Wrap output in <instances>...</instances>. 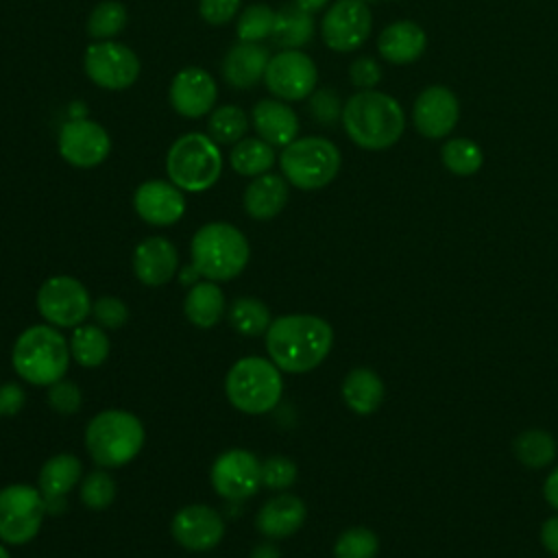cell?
I'll return each mask as SVG.
<instances>
[{
	"mask_svg": "<svg viewBox=\"0 0 558 558\" xmlns=\"http://www.w3.org/2000/svg\"><path fill=\"white\" fill-rule=\"evenodd\" d=\"M333 344L331 325L312 314H288L270 323L266 331L268 357L286 373L316 368Z\"/></svg>",
	"mask_w": 558,
	"mask_h": 558,
	"instance_id": "obj_1",
	"label": "cell"
},
{
	"mask_svg": "<svg viewBox=\"0 0 558 558\" xmlns=\"http://www.w3.org/2000/svg\"><path fill=\"white\" fill-rule=\"evenodd\" d=\"M342 126L353 144L366 150H384L401 140L405 116L401 105L377 89L353 94L342 107Z\"/></svg>",
	"mask_w": 558,
	"mask_h": 558,
	"instance_id": "obj_2",
	"label": "cell"
},
{
	"mask_svg": "<svg viewBox=\"0 0 558 558\" xmlns=\"http://www.w3.org/2000/svg\"><path fill=\"white\" fill-rule=\"evenodd\" d=\"M192 266L209 281H229L248 264V240L229 222L203 225L190 244Z\"/></svg>",
	"mask_w": 558,
	"mask_h": 558,
	"instance_id": "obj_3",
	"label": "cell"
},
{
	"mask_svg": "<svg viewBox=\"0 0 558 558\" xmlns=\"http://www.w3.org/2000/svg\"><path fill=\"white\" fill-rule=\"evenodd\" d=\"M70 344L50 325H33L24 329L13 344V368L33 386H52L70 364Z\"/></svg>",
	"mask_w": 558,
	"mask_h": 558,
	"instance_id": "obj_4",
	"label": "cell"
},
{
	"mask_svg": "<svg viewBox=\"0 0 558 558\" xmlns=\"http://www.w3.org/2000/svg\"><path fill=\"white\" fill-rule=\"evenodd\" d=\"M144 445L140 418L126 410H102L85 429V447L92 460L105 469H118L131 462Z\"/></svg>",
	"mask_w": 558,
	"mask_h": 558,
	"instance_id": "obj_5",
	"label": "cell"
},
{
	"mask_svg": "<svg viewBox=\"0 0 558 558\" xmlns=\"http://www.w3.org/2000/svg\"><path fill=\"white\" fill-rule=\"evenodd\" d=\"M225 392L235 410L244 414H266L279 403L283 379L272 360L246 355L229 368Z\"/></svg>",
	"mask_w": 558,
	"mask_h": 558,
	"instance_id": "obj_6",
	"label": "cell"
},
{
	"mask_svg": "<svg viewBox=\"0 0 558 558\" xmlns=\"http://www.w3.org/2000/svg\"><path fill=\"white\" fill-rule=\"evenodd\" d=\"M166 172L183 192L209 190L222 172L218 144L203 133H185L177 137L166 155Z\"/></svg>",
	"mask_w": 558,
	"mask_h": 558,
	"instance_id": "obj_7",
	"label": "cell"
},
{
	"mask_svg": "<svg viewBox=\"0 0 558 558\" xmlns=\"http://www.w3.org/2000/svg\"><path fill=\"white\" fill-rule=\"evenodd\" d=\"M281 174L299 190H320L340 170V150L325 137H296L279 155Z\"/></svg>",
	"mask_w": 558,
	"mask_h": 558,
	"instance_id": "obj_8",
	"label": "cell"
},
{
	"mask_svg": "<svg viewBox=\"0 0 558 558\" xmlns=\"http://www.w3.org/2000/svg\"><path fill=\"white\" fill-rule=\"evenodd\" d=\"M48 512L46 497L28 484H11L0 490V541L24 545L37 536Z\"/></svg>",
	"mask_w": 558,
	"mask_h": 558,
	"instance_id": "obj_9",
	"label": "cell"
},
{
	"mask_svg": "<svg viewBox=\"0 0 558 558\" xmlns=\"http://www.w3.org/2000/svg\"><path fill=\"white\" fill-rule=\"evenodd\" d=\"M37 310L54 327H78L92 314V299L78 279L57 275L41 283Z\"/></svg>",
	"mask_w": 558,
	"mask_h": 558,
	"instance_id": "obj_10",
	"label": "cell"
},
{
	"mask_svg": "<svg viewBox=\"0 0 558 558\" xmlns=\"http://www.w3.org/2000/svg\"><path fill=\"white\" fill-rule=\"evenodd\" d=\"M85 72L102 89H126L140 76L137 54L113 39L96 41L85 50Z\"/></svg>",
	"mask_w": 558,
	"mask_h": 558,
	"instance_id": "obj_11",
	"label": "cell"
},
{
	"mask_svg": "<svg viewBox=\"0 0 558 558\" xmlns=\"http://www.w3.org/2000/svg\"><path fill=\"white\" fill-rule=\"evenodd\" d=\"M371 28V9L362 0H336L320 22L323 41L336 52L357 50L368 39Z\"/></svg>",
	"mask_w": 558,
	"mask_h": 558,
	"instance_id": "obj_12",
	"label": "cell"
},
{
	"mask_svg": "<svg viewBox=\"0 0 558 558\" xmlns=\"http://www.w3.org/2000/svg\"><path fill=\"white\" fill-rule=\"evenodd\" d=\"M318 81V70L314 61L301 50H281L270 57L264 83L270 94L281 100H303L307 98Z\"/></svg>",
	"mask_w": 558,
	"mask_h": 558,
	"instance_id": "obj_13",
	"label": "cell"
},
{
	"mask_svg": "<svg viewBox=\"0 0 558 558\" xmlns=\"http://www.w3.org/2000/svg\"><path fill=\"white\" fill-rule=\"evenodd\" d=\"M209 480L220 497L240 501L262 486V462L246 449H229L214 460Z\"/></svg>",
	"mask_w": 558,
	"mask_h": 558,
	"instance_id": "obj_14",
	"label": "cell"
},
{
	"mask_svg": "<svg viewBox=\"0 0 558 558\" xmlns=\"http://www.w3.org/2000/svg\"><path fill=\"white\" fill-rule=\"evenodd\" d=\"M109 133L94 120L72 118L59 131V153L76 168H94L109 157Z\"/></svg>",
	"mask_w": 558,
	"mask_h": 558,
	"instance_id": "obj_15",
	"label": "cell"
},
{
	"mask_svg": "<svg viewBox=\"0 0 558 558\" xmlns=\"http://www.w3.org/2000/svg\"><path fill=\"white\" fill-rule=\"evenodd\" d=\"M460 105L456 94L445 85L425 87L412 105L414 129L427 140L447 137L458 124Z\"/></svg>",
	"mask_w": 558,
	"mask_h": 558,
	"instance_id": "obj_16",
	"label": "cell"
},
{
	"mask_svg": "<svg viewBox=\"0 0 558 558\" xmlns=\"http://www.w3.org/2000/svg\"><path fill=\"white\" fill-rule=\"evenodd\" d=\"M170 530L181 547L190 551H207L222 541L225 521L211 506L192 504L174 514Z\"/></svg>",
	"mask_w": 558,
	"mask_h": 558,
	"instance_id": "obj_17",
	"label": "cell"
},
{
	"mask_svg": "<svg viewBox=\"0 0 558 558\" xmlns=\"http://www.w3.org/2000/svg\"><path fill=\"white\" fill-rule=\"evenodd\" d=\"M218 85L214 76L196 65L183 68L170 83V105L183 118H201L214 109Z\"/></svg>",
	"mask_w": 558,
	"mask_h": 558,
	"instance_id": "obj_18",
	"label": "cell"
},
{
	"mask_svg": "<svg viewBox=\"0 0 558 558\" xmlns=\"http://www.w3.org/2000/svg\"><path fill=\"white\" fill-rule=\"evenodd\" d=\"M133 207L137 216L153 227L174 225L185 214L183 190L172 181H144L133 194Z\"/></svg>",
	"mask_w": 558,
	"mask_h": 558,
	"instance_id": "obj_19",
	"label": "cell"
},
{
	"mask_svg": "<svg viewBox=\"0 0 558 558\" xmlns=\"http://www.w3.org/2000/svg\"><path fill=\"white\" fill-rule=\"evenodd\" d=\"M179 270L174 244L161 235L142 240L133 253V272L144 286H163Z\"/></svg>",
	"mask_w": 558,
	"mask_h": 558,
	"instance_id": "obj_20",
	"label": "cell"
},
{
	"mask_svg": "<svg viewBox=\"0 0 558 558\" xmlns=\"http://www.w3.org/2000/svg\"><path fill=\"white\" fill-rule=\"evenodd\" d=\"M270 54L268 48L255 41H240L229 48L222 61V78L235 89H248L264 78Z\"/></svg>",
	"mask_w": 558,
	"mask_h": 558,
	"instance_id": "obj_21",
	"label": "cell"
},
{
	"mask_svg": "<svg viewBox=\"0 0 558 558\" xmlns=\"http://www.w3.org/2000/svg\"><path fill=\"white\" fill-rule=\"evenodd\" d=\"M253 129L257 137L268 142L270 146L286 148L290 142L296 140L299 133V118L281 100H259L253 109Z\"/></svg>",
	"mask_w": 558,
	"mask_h": 558,
	"instance_id": "obj_22",
	"label": "cell"
},
{
	"mask_svg": "<svg viewBox=\"0 0 558 558\" xmlns=\"http://www.w3.org/2000/svg\"><path fill=\"white\" fill-rule=\"evenodd\" d=\"M305 517L307 508L296 495H277L259 508L255 525L268 538H288L305 523Z\"/></svg>",
	"mask_w": 558,
	"mask_h": 558,
	"instance_id": "obj_23",
	"label": "cell"
},
{
	"mask_svg": "<svg viewBox=\"0 0 558 558\" xmlns=\"http://www.w3.org/2000/svg\"><path fill=\"white\" fill-rule=\"evenodd\" d=\"M425 46H427L425 31L410 20H401V22L386 26L377 37L379 54L386 61L397 63V65L416 61L423 54Z\"/></svg>",
	"mask_w": 558,
	"mask_h": 558,
	"instance_id": "obj_24",
	"label": "cell"
},
{
	"mask_svg": "<svg viewBox=\"0 0 558 558\" xmlns=\"http://www.w3.org/2000/svg\"><path fill=\"white\" fill-rule=\"evenodd\" d=\"M288 203V183L281 174H259L244 190V209L255 220L275 218Z\"/></svg>",
	"mask_w": 558,
	"mask_h": 558,
	"instance_id": "obj_25",
	"label": "cell"
},
{
	"mask_svg": "<svg viewBox=\"0 0 558 558\" xmlns=\"http://www.w3.org/2000/svg\"><path fill=\"white\" fill-rule=\"evenodd\" d=\"M342 399L355 414H373L384 401V381L371 368H353L342 381Z\"/></svg>",
	"mask_w": 558,
	"mask_h": 558,
	"instance_id": "obj_26",
	"label": "cell"
},
{
	"mask_svg": "<svg viewBox=\"0 0 558 558\" xmlns=\"http://www.w3.org/2000/svg\"><path fill=\"white\" fill-rule=\"evenodd\" d=\"M183 312L194 327H214L225 312V294L214 281H196L183 301Z\"/></svg>",
	"mask_w": 558,
	"mask_h": 558,
	"instance_id": "obj_27",
	"label": "cell"
},
{
	"mask_svg": "<svg viewBox=\"0 0 558 558\" xmlns=\"http://www.w3.org/2000/svg\"><path fill=\"white\" fill-rule=\"evenodd\" d=\"M81 462L72 453H57L39 471V490L48 499H61L81 480Z\"/></svg>",
	"mask_w": 558,
	"mask_h": 558,
	"instance_id": "obj_28",
	"label": "cell"
},
{
	"mask_svg": "<svg viewBox=\"0 0 558 558\" xmlns=\"http://www.w3.org/2000/svg\"><path fill=\"white\" fill-rule=\"evenodd\" d=\"M270 35L272 41L279 44L283 50H299L314 35L312 13L299 9L296 4L275 11V24Z\"/></svg>",
	"mask_w": 558,
	"mask_h": 558,
	"instance_id": "obj_29",
	"label": "cell"
},
{
	"mask_svg": "<svg viewBox=\"0 0 558 558\" xmlns=\"http://www.w3.org/2000/svg\"><path fill=\"white\" fill-rule=\"evenodd\" d=\"M229 163L242 177H259L272 168L275 153L272 146L262 137H242L231 148Z\"/></svg>",
	"mask_w": 558,
	"mask_h": 558,
	"instance_id": "obj_30",
	"label": "cell"
},
{
	"mask_svg": "<svg viewBox=\"0 0 558 558\" xmlns=\"http://www.w3.org/2000/svg\"><path fill=\"white\" fill-rule=\"evenodd\" d=\"M109 338L98 325H78L70 338V355L85 368L100 366L109 357Z\"/></svg>",
	"mask_w": 558,
	"mask_h": 558,
	"instance_id": "obj_31",
	"label": "cell"
},
{
	"mask_svg": "<svg viewBox=\"0 0 558 558\" xmlns=\"http://www.w3.org/2000/svg\"><path fill=\"white\" fill-rule=\"evenodd\" d=\"M229 323L242 336H259L270 327V310L264 301L253 296L235 299L229 307Z\"/></svg>",
	"mask_w": 558,
	"mask_h": 558,
	"instance_id": "obj_32",
	"label": "cell"
},
{
	"mask_svg": "<svg viewBox=\"0 0 558 558\" xmlns=\"http://www.w3.org/2000/svg\"><path fill=\"white\" fill-rule=\"evenodd\" d=\"M440 159L451 174L471 177L482 168L484 155H482V148L469 137H453L442 144Z\"/></svg>",
	"mask_w": 558,
	"mask_h": 558,
	"instance_id": "obj_33",
	"label": "cell"
},
{
	"mask_svg": "<svg viewBox=\"0 0 558 558\" xmlns=\"http://www.w3.org/2000/svg\"><path fill=\"white\" fill-rule=\"evenodd\" d=\"M514 456L530 469H543L556 458V440L543 429H527L517 436Z\"/></svg>",
	"mask_w": 558,
	"mask_h": 558,
	"instance_id": "obj_34",
	"label": "cell"
},
{
	"mask_svg": "<svg viewBox=\"0 0 558 558\" xmlns=\"http://www.w3.org/2000/svg\"><path fill=\"white\" fill-rule=\"evenodd\" d=\"M246 129H248V118L235 105H222L214 109L207 122L209 137L216 144H235L244 137Z\"/></svg>",
	"mask_w": 558,
	"mask_h": 558,
	"instance_id": "obj_35",
	"label": "cell"
},
{
	"mask_svg": "<svg viewBox=\"0 0 558 558\" xmlns=\"http://www.w3.org/2000/svg\"><path fill=\"white\" fill-rule=\"evenodd\" d=\"M126 7L118 0H102L94 7V11L87 17V33L89 37L105 41L113 39L124 26H126Z\"/></svg>",
	"mask_w": 558,
	"mask_h": 558,
	"instance_id": "obj_36",
	"label": "cell"
},
{
	"mask_svg": "<svg viewBox=\"0 0 558 558\" xmlns=\"http://www.w3.org/2000/svg\"><path fill=\"white\" fill-rule=\"evenodd\" d=\"M275 24V11L266 4H251L242 11L235 24V33L240 41H255L259 44L262 39L270 37Z\"/></svg>",
	"mask_w": 558,
	"mask_h": 558,
	"instance_id": "obj_37",
	"label": "cell"
},
{
	"mask_svg": "<svg viewBox=\"0 0 558 558\" xmlns=\"http://www.w3.org/2000/svg\"><path fill=\"white\" fill-rule=\"evenodd\" d=\"M379 541L368 527H349L344 530L333 545L336 558H375Z\"/></svg>",
	"mask_w": 558,
	"mask_h": 558,
	"instance_id": "obj_38",
	"label": "cell"
},
{
	"mask_svg": "<svg viewBox=\"0 0 558 558\" xmlns=\"http://www.w3.org/2000/svg\"><path fill=\"white\" fill-rule=\"evenodd\" d=\"M116 497V484L109 473L94 471L81 484V501L92 510H105Z\"/></svg>",
	"mask_w": 558,
	"mask_h": 558,
	"instance_id": "obj_39",
	"label": "cell"
},
{
	"mask_svg": "<svg viewBox=\"0 0 558 558\" xmlns=\"http://www.w3.org/2000/svg\"><path fill=\"white\" fill-rule=\"evenodd\" d=\"M92 316L98 327L120 329L129 320V307L118 296H100L92 303Z\"/></svg>",
	"mask_w": 558,
	"mask_h": 558,
	"instance_id": "obj_40",
	"label": "cell"
},
{
	"mask_svg": "<svg viewBox=\"0 0 558 558\" xmlns=\"http://www.w3.org/2000/svg\"><path fill=\"white\" fill-rule=\"evenodd\" d=\"M296 480V464L290 458L272 456L266 462H262V486L268 488H288Z\"/></svg>",
	"mask_w": 558,
	"mask_h": 558,
	"instance_id": "obj_41",
	"label": "cell"
},
{
	"mask_svg": "<svg viewBox=\"0 0 558 558\" xmlns=\"http://www.w3.org/2000/svg\"><path fill=\"white\" fill-rule=\"evenodd\" d=\"M48 403L59 414H74L81 408V390L72 381H54L48 390Z\"/></svg>",
	"mask_w": 558,
	"mask_h": 558,
	"instance_id": "obj_42",
	"label": "cell"
},
{
	"mask_svg": "<svg viewBox=\"0 0 558 558\" xmlns=\"http://www.w3.org/2000/svg\"><path fill=\"white\" fill-rule=\"evenodd\" d=\"M310 111L312 116L320 122V124H333L338 120V116H342L340 109V100L333 92L329 89H320L312 96L310 100Z\"/></svg>",
	"mask_w": 558,
	"mask_h": 558,
	"instance_id": "obj_43",
	"label": "cell"
},
{
	"mask_svg": "<svg viewBox=\"0 0 558 558\" xmlns=\"http://www.w3.org/2000/svg\"><path fill=\"white\" fill-rule=\"evenodd\" d=\"M238 9H240V0H201L198 4L201 17L216 26L231 22Z\"/></svg>",
	"mask_w": 558,
	"mask_h": 558,
	"instance_id": "obj_44",
	"label": "cell"
},
{
	"mask_svg": "<svg viewBox=\"0 0 558 558\" xmlns=\"http://www.w3.org/2000/svg\"><path fill=\"white\" fill-rule=\"evenodd\" d=\"M349 76H351V83L355 87L371 89V87H375L381 81V68L377 65V61H373L368 57H360V59H355L351 63Z\"/></svg>",
	"mask_w": 558,
	"mask_h": 558,
	"instance_id": "obj_45",
	"label": "cell"
},
{
	"mask_svg": "<svg viewBox=\"0 0 558 558\" xmlns=\"http://www.w3.org/2000/svg\"><path fill=\"white\" fill-rule=\"evenodd\" d=\"M26 392L20 384L7 381L0 386V416H13L24 408Z\"/></svg>",
	"mask_w": 558,
	"mask_h": 558,
	"instance_id": "obj_46",
	"label": "cell"
},
{
	"mask_svg": "<svg viewBox=\"0 0 558 558\" xmlns=\"http://www.w3.org/2000/svg\"><path fill=\"white\" fill-rule=\"evenodd\" d=\"M541 543L551 554L558 556V514L549 517L541 527Z\"/></svg>",
	"mask_w": 558,
	"mask_h": 558,
	"instance_id": "obj_47",
	"label": "cell"
},
{
	"mask_svg": "<svg viewBox=\"0 0 558 558\" xmlns=\"http://www.w3.org/2000/svg\"><path fill=\"white\" fill-rule=\"evenodd\" d=\"M543 495H545L547 504L558 510V466L547 475V480L543 484Z\"/></svg>",
	"mask_w": 558,
	"mask_h": 558,
	"instance_id": "obj_48",
	"label": "cell"
},
{
	"mask_svg": "<svg viewBox=\"0 0 558 558\" xmlns=\"http://www.w3.org/2000/svg\"><path fill=\"white\" fill-rule=\"evenodd\" d=\"M251 558H281V556L275 545H259L257 549H253Z\"/></svg>",
	"mask_w": 558,
	"mask_h": 558,
	"instance_id": "obj_49",
	"label": "cell"
},
{
	"mask_svg": "<svg viewBox=\"0 0 558 558\" xmlns=\"http://www.w3.org/2000/svg\"><path fill=\"white\" fill-rule=\"evenodd\" d=\"M327 2H329V0H294V4H296L299 9H303V11H307V13L320 11Z\"/></svg>",
	"mask_w": 558,
	"mask_h": 558,
	"instance_id": "obj_50",
	"label": "cell"
},
{
	"mask_svg": "<svg viewBox=\"0 0 558 558\" xmlns=\"http://www.w3.org/2000/svg\"><path fill=\"white\" fill-rule=\"evenodd\" d=\"M179 279H181V283H185V286H194V283L201 279V275H198V270H196L194 266H185V268L181 270Z\"/></svg>",
	"mask_w": 558,
	"mask_h": 558,
	"instance_id": "obj_51",
	"label": "cell"
},
{
	"mask_svg": "<svg viewBox=\"0 0 558 558\" xmlns=\"http://www.w3.org/2000/svg\"><path fill=\"white\" fill-rule=\"evenodd\" d=\"M0 558H11V556H9V551L4 549V545H2V543H0Z\"/></svg>",
	"mask_w": 558,
	"mask_h": 558,
	"instance_id": "obj_52",
	"label": "cell"
},
{
	"mask_svg": "<svg viewBox=\"0 0 558 558\" xmlns=\"http://www.w3.org/2000/svg\"><path fill=\"white\" fill-rule=\"evenodd\" d=\"M362 2H377V0H362Z\"/></svg>",
	"mask_w": 558,
	"mask_h": 558,
	"instance_id": "obj_53",
	"label": "cell"
}]
</instances>
